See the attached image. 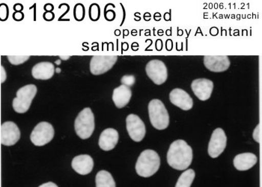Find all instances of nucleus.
I'll use <instances>...</instances> for the list:
<instances>
[{
    "instance_id": "nucleus-1",
    "label": "nucleus",
    "mask_w": 262,
    "mask_h": 187,
    "mask_svg": "<svg viewBox=\"0 0 262 187\" xmlns=\"http://www.w3.org/2000/svg\"><path fill=\"white\" fill-rule=\"evenodd\" d=\"M192 160V150L184 140L179 139L171 143L167 153L168 164L176 170H185Z\"/></svg>"
},
{
    "instance_id": "nucleus-2",
    "label": "nucleus",
    "mask_w": 262,
    "mask_h": 187,
    "mask_svg": "<svg viewBox=\"0 0 262 187\" xmlns=\"http://www.w3.org/2000/svg\"><path fill=\"white\" fill-rule=\"evenodd\" d=\"M161 166V159L156 151L145 150L137 159L136 171L140 176L149 177L155 175Z\"/></svg>"
},
{
    "instance_id": "nucleus-3",
    "label": "nucleus",
    "mask_w": 262,
    "mask_h": 187,
    "mask_svg": "<svg viewBox=\"0 0 262 187\" xmlns=\"http://www.w3.org/2000/svg\"><path fill=\"white\" fill-rule=\"evenodd\" d=\"M148 113L152 126L157 130H163L169 125V115L164 104L158 99H154L148 104Z\"/></svg>"
},
{
    "instance_id": "nucleus-4",
    "label": "nucleus",
    "mask_w": 262,
    "mask_h": 187,
    "mask_svg": "<svg viewBox=\"0 0 262 187\" xmlns=\"http://www.w3.org/2000/svg\"><path fill=\"white\" fill-rule=\"evenodd\" d=\"M95 116L90 108H85L77 115L74 122L76 133L82 139L91 137L95 130Z\"/></svg>"
},
{
    "instance_id": "nucleus-5",
    "label": "nucleus",
    "mask_w": 262,
    "mask_h": 187,
    "mask_svg": "<svg viewBox=\"0 0 262 187\" xmlns=\"http://www.w3.org/2000/svg\"><path fill=\"white\" fill-rule=\"evenodd\" d=\"M37 87L27 85L17 91V97L13 100V108L17 113H25L30 109L32 100L36 95Z\"/></svg>"
},
{
    "instance_id": "nucleus-6",
    "label": "nucleus",
    "mask_w": 262,
    "mask_h": 187,
    "mask_svg": "<svg viewBox=\"0 0 262 187\" xmlns=\"http://www.w3.org/2000/svg\"><path fill=\"white\" fill-rule=\"evenodd\" d=\"M54 129L51 124L43 122L38 124L32 130L31 142L35 146H43L51 143L54 137Z\"/></svg>"
},
{
    "instance_id": "nucleus-7",
    "label": "nucleus",
    "mask_w": 262,
    "mask_h": 187,
    "mask_svg": "<svg viewBox=\"0 0 262 187\" xmlns=\"http://www.w3.org/2000/svg\"><path fill=\"white\" fill-rule=\"evenodd\" d=\"M147 75L156 85H162L168 78V70L166 64L161 60L154 59L147 64L145 67Z\"/></svg>"
},
{
    "instance_id": "nucleus-8",
    "label": "nucleus",
    "mask_w": 262,
    "mask_h": 187,
    "mask_svg": "<svg viewBox=\"0 0 262 187\" xmlns=\"http://www.w3.org/2000/svg\"><path fill=\"white\" fill-rule=\"evenodd\" d=\"M116 56H95L90 62V72L93 75H101L109 72L117 62Z\"/></svg>"
},
{
    "instance_id": "nucleus-9",
    "label": "nucleus",
    "mask_w": 262,
    "mask_h": 187,
    "mask_svg": "<svg viewBox=\"0 0 262 187\" xmlns=\"http://www.w3.org/2000/svg\"><path fill=\"white\" fill-rule=\"evenodd\" d=\"M126 125L131 139L140 143L146 133L145 126L141 119L137 114H130L126 119Z\"/></svg>"
},
{
    "instance_id": "nucleus-10",
    "label": "nucleus",
    "mask_w": 262,
    "mask_h": 187,
    "mask_svg": "<svg viewBox=\"0 0 262 187\" xmlns=\"http://www.w3.org/2000/svg\"><path fill=\"white\" fill-rule=\"evenodd\" d=\"M227 144V137L222 128H216L212 133L208 145V154L212 158L218 157L224 151Z\"/></svg>"
},
{
    "instance_id": "nucleus-11",
    "label": "nucleus",
    "mask_w": 262,
    "mask_h": 187,
    "mask_svg": "<svg viewBox=\"0 0 262 187\" xmlns=\"http://www.w3.org/2000/svg\"><path fill=\"white\" fill-rule=\"evenodd\" d=\"M20 138V129L12 122H6L1 126V143L3 146H12Z\"/></svg>"
},
{
    "instance_id": "nucleus-12",
    "label": "nucleus",
    "mask_w": 262,
    "mask_h": 187,
    "mask_svg": "<svg viewBox=\"0 0 262 187\" xmlns=\"http://www.w3.org/2000/svg\"><path fill=\"white\" fill-rule=\"evenodd\" d=\"M204 64L212 72H224L230 67L231 62L227 56H205Z\"/></svg>"
},
{
    "instance_id": "nucleus-13",
    "label": "nucleus",
    "mask_w": 262,
    "mask_h": 187,
    "mask_svg": "<svg viewBox=\"0 0 262 187\" xmlns=\"http://www.w3.org/2000/svg\"><path fill=\"white\" fill-rule=\"evenodd\" d=\"M191 88L195 96L200 101H205L211 98L213 83L207 79H197L192 82Z\"/></svg>"
},
{
    "instance_id": "nucleus-14",
    "label": "nucleus",
    "mask_w": 262,
    "mask_h": 187,
    "mask_svg": "<svg viewBox=\"0 0 262 187\" xmlns=\"http://www.w3.org/2000/svg\"><path fill=\"white\" fill-rule=\"evenodd\" d=\"M169 100L171 104L182 109L188 111L193 106V101L188 93L181 88H174L169 94Z\"/></svg>"
},
{
    "instance_id": "nucleus-15",
    "label": "nucleus",
    "mask_w": 262,
    "mask_h": 187,
    "mask_svg": "<svg viewBox=\"0 0 262 187\" xmlns=\"http://www.w3.org/2000/svg\"><path fill=\"white\" fill-rule=\"evenodd\" d=\"M73 169L81 175H86L92 172L94 160L92 156L87 154L75 156L71 162Z\"/></svg>"
},
{
    "instance_id": "nucleus-16",
    "label": "nucleus",
    "mask_w": 262,
    "mask_h": 187,
    "mask_svg": "<svg viewBox=\"0 0 262 187\" xmlns=\"http://www.w3.org/2000/svg\"><path fill=\"white\" fill-rule=\"evenodd\" d=\"M119 135L117 130L108 128L102 132L99 138L100 148L105 151L113 150L119 142Z\"/></svg>"
},
{
    "instance_id": "nucleus-17",
    "label": "nucleus",
    "mask_w": 262,
    "mask_h": 187,
    "mask_svg": "<svg viewBox=\"0 0 262 187\" xmlns=\"http://www.w3.org/2000/svg\"><path fill=\"white\" fill-rule=\"evenodd\" d=\"M55 67L51 62H43L35 64L32 70V75L36 80H48L54 75Z\"/></svg>"
},
{
    "instance_id": "nucleus-18",
    "label": "nucleus",
    "mask_w": 262,
    "mask_h": 187,
    "mask_svg": "<svg viewBox=\"0 0 262 187\" xmlns=\"http://www.w3.org/2000/svg\"><path fill=\"white\" fill-rule=\"evenodd\" d=\"M131 97L132 91L130 88L125 85H121L113 90V101L116 107L119 109L127 106L130 102Z\"/></svg>"
},
{
    "instance_id": "nucleus-19",
    "label": "nucleus",
    "mask_w": 262,
    "mask_h": 187,
    "mask_svg": "<svg viewBox=\"0 0 262 187\" xmlns=\"http://www.w3.org/2000/svg\"><path fill=\"white\" fill-rule=\"evenodd\" d=\"M257 156L252 153H244L234 157L233 163L238 171H247L256 164Z\"/></svg>"
},
{
    "instance_id": "nucleus-20",
    "label": "nucleus",
    "mask_w": 262,
    "mask_h": 187,
    "mask_svg": "<svg viewBox=\"0 0 262 187\" xmlns=\"http://www.w3.org/2000/svg\"><path fill=\"white\" fill-rule=\"evenodd\" d=\"M96 187H116V182L110 172L100 171L96 175Z\"/></svg>"
},
{
    "instance_id": "nucleus-21",
    "label": "nucleus",
    "mask_w": 262,
    "mask_h": 187,
    "mask_svg": "<svg viewBox=\"0 0 262 187\" xmlns=\"http://www.w3.org/2000/svg\"><path fill=\"white\" fill-rule=\"evenodd\" d=\"M195 172L192 169H187L179 177L176 187H190L195 178Z\"/></svg>"
},
{
    "instance_id": "nucleus-22",
    "label": "nucleus",
    "mask_w": 262,
    "mask_h": 187,
    "mask_svg": "<svg viewBox=\"0 0 262 187\" xmlns=\"http://www.w3.org/2000/svg\"><path fill=\"white\" fill-rule=\"evenodd\" d=\"M30 59L29 56H8V59L11 64L14 65H19V64H24Z\"/></svg>"
},
{
    "instance_id": "nucleus-23",
    "label": "nucleus",
    "mask_w": 262,
    "mask_h": 187,
    "mask_svg": "<svg viewBox=\"0 0 262 187\" xmlns=\"http://www.w3.org/2000/svg\"><path fill=\"white\" fill-rule=\"evenodd\" d=\"M74 18L76 20L81 21L83 20L85 17V8L83 5L77 4L74 7Z\"/></svg>"
},
{
    "instance_id": "nucleus-24",
    "label": "nucleus",
    "mask_w": 262,
    "mask_h": 187,
    "mask_svg": "<svg viewBox=\"0 0 262 187\" xmlns=\"http://www.w3.org/2000/svg\"><path fill=\"white\" fill-rule=\"evenodd\" d=\"M90 17L92 20L96 21L100 17L99 6L96 4H92L90 6Z\"/></svg>"
},
{
    "instance_id": "nucleus-25",
    "label": "nucleus",
    "mask_w": 262,
    "mask_h": 187,
    "mask_svg": "<svg viewBox=\"0 0 262 187\" xmlns=\"http://www.w3.org/2000/svg\"><path fill=\"white\" fill-rule=\"evenodd\" d=\"M136 78L134 75H125L121 78V83L123 85L129 87L133 86L135 83Z\"/></svg>"
},
{
    "instance_id": "nucleus-26",
    "label": "nucleus",
    "mask_w": 262,
    "mask_h": 187,
    "mask_svg": "<svg viewBox=\"0 0 262 187\" xmlns=\"http://www.w3.org/2000/svg\"><path fill=\"white\" fill-rule=\"evenodd\" d=\"M261 125L259 124V125H257V127H255V130H254L253 133H252V136H253L254 140H255L256 143H261Z\"/></svg>"
},
{
    "instance_id": "nucleus-27",
    "label": "nucleus",
    "mask_w": 262,
    "mask_h": 187,
    "mask_svg": "<svg viewBox=\"0 0 262 187\" xmlns=\"http://www.w3.org/2000/svg\"><path fill=\"white\" fill-rule=\"evenodd\" d=\"M6 77H7V75H6V72L5 70L4 67L3 65L1 66V83H3L6 80Z\"/></svg>"
},
{
    "instance_id": "nucleus-28",
    "label": "nucleus",
    "mask_w": 262,
    "mask_h": 187,
    "mask_svg": "<svg viewBox=\"0 0 262 187\" xmlns=\"http://www.w3.org/2000/svg\"><path fill=\"white\" fill-rule=\"evenodd\" d=\"M38 187H58L56 183H52V182H48V183H43Z\"/></svg>"
},
{
    "instance_id": "nucleus-29",
    "label": "nucleus",
    "mask_w": 262,
    "mask_h": 187,
    "mask_svg": "<svg viewBox=\"0 0 262 187\" xmlns=\"http://www.w3.org/2000/svg\"><path fill=\"white\" fill-rule=\"evenodd\" d=\"M60 59H61V60H68V59H70V56H61Z\"/></svg>"
},
{
    "instance_id": "nucleus-30",
    "label": "nucleus",
    "mask_w": 262,
    "mask_h": 187,
    "mask_svg": "<svg viewBox=\"0 0 262 187\" xmlns=\"http://www.w3.org/2000/svg\"><path fill=\"white\" fill-rule=\"evenodd\" d=\"M56 72H57V73H60V72H61V69H60V68H57V69H56Z\"/></svg>"
},
{
    "instance_id": "nucleus-31",
    "label": "nucleus",
    "mask_w": 262,
    "mask_h": 187,
    "mask_svg": "<svg viewBox=\"0 0 262 187\" xmlns=\"http://www.w3.org/2000/svg\"><path fill=\"white\" fill-rule=\"evenodd\" d=\"M56 64H61V61H60V60H57V61H56Z\"/></svg>"
}]
</instances>
